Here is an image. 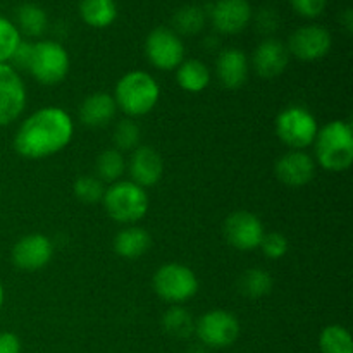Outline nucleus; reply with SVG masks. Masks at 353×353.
<instances>
[{
    "label": "nucleus",
    "instance_id": "obj_32",
    "mask_svg": "<svg viewBox=\"0 0 353 353\" xmlns=\"http://www.w3.org/2000/svg\"><path fill=\"white\" fill-rule=\"evenodd\" d=\"M259 247L262 248V254L265 257L271 259V261H278V259H281L288 252V240L281 233H278V231H272V233L268 234L264 233Z\"/></svg>",
    "mask_w": 353,
    "mask_h": 353
},
{
    "label": "nucleus",
    "instance_id": "obj_31",
    "mask_svg": "<svg viewBox=\"0 0 353 353\" xmlns=\"http://www.w3.org/2000/svg\"><path fill=\"white\" fill-rule=\"evenodd\" d=\"M140 128L137 123L130 119L119 121L114 130V145L116 150H134L140 143Z\"/></svg>",
    "mask_w": 353,
    "mask_h": 353
},
{
    "label": "nucleus",
    "instance_id": "obj_38",
    "mask_svg": "<svg viewBox=\"0 0 353 353\" xmlns=\"http://www.w3.org/2000/svg\"><path fill=\"white\" fill-rule=\"evenodd\" d=\"M2 303H3V288L2 285H0V307H2Z\"/></svg>",
    "mask_w": 353,
    "mask_h": 353
},
{
    "label": "nucleus",
    "instance_id": "obj_6",
    "mask_svg": "<svg viewBox=\"0 0 353 353\" xmlns=\"http://www.w3.org/2000/svg\"><path fill=\"white\" fill-rule=\"evenodd\" d=\"M317 121L305 107L293 105L283 110L276 119V133L293 150L310 147L317 137Z\"/></svg>",
    "mask_w": 353,
    "mask_h": 353
},
{
    "label": "nucleus",
    "instance_id": "obj_36",
    "mask_svg": "<svg viewBox=\"0 0 353 353\" xmlns=\"http://www.w3.org/2000/svg\"><path fill=\"white\" fill-rule=\"evenodd\" d=\"M0 353H21L19 338L9 331L0 333Z\"/></svg>",
    "mask_w": 353,
    "mask_h": 353
},
{
    "label": "nucleus",
    "instance_id": "obj_17",
    "mask_svg": "<svg viewBox=\"0 0 353 353\" xmlns=\"http://www.w3.org/2000/svg\"><path fill=\"white\" fill-rule=\"evenodd\" d=\"M162 172H164V162L155 148L137 147L130 161V174L134 185L141 186H154L161 181Z\"/></svg>",
    "mask_w": 353,
    "mask_h": 353
},
{
    "label": "nucleus",
    "instance_id": "obj_4",
    "mask_svg": "<svg viewBox=\"0 0 353 353\" xmlns=\"http://www.w3.org/2000/svg\"><path fill=\"white\" fill-rule=\"evenodd\" d=\"M103 207L116 223L133 224L143 219L148 210V195L133 181H117L103 193Z\"/></svg>",
    "mask_w": 353,
    "mask_h": 353
},
{
    "label": "nucleus",
    "instance_id": "obj_24",
    "mask_svg": "<svg viewBox=\"0 0 353 353\" xmlns=\"http://www.w3.org/2000/svg\"><path fill=\"white\" fill-rule=\"evenodd\" d=\"M205 12L202 7L196 6H185L181 9L176 10L172 16V26H174L176 34H186V37H193L199 34L205 26Z\"/></svg>",
    "mask_w": 353,
    "mask_h": 353
},
{
    "label": "nucleus",
    "instance_id": "obj_9",
    "mask_svg": "<svg viewBox=\"0 0 353 353\" xmlns=\"http://www.w3.org/2000/svg\"><path fill=\"white\" fill-rule=\"evenodd\" d=\"M195 333L205 347L226 348L240 336V323L228 310H210L196 321Z\"/></svg>",
    "mask_w": 353,
    "mask_h": 353
},
{
    "label": "nucleus",
    "instance_id": "obj_3",
    "mask_svg": "<svg viewBox=\"0 0 353 353\" xmlns=\"http://www.w3.org/2000/svg\"><path fill=\"white\" fill-rule=\"evenodd\" d=\"M161 88L154 76L145 71H131L117 81L114 100L116 105L128 116H145L159 102Z\"/></svg>",
    "mask_w": 353,
    "mask_h": 353
},
{
    "label": "nucleus",
    "instance_id": "obj_8",
    "mask_svg": "<svg viewBox=\"0 0 353 353\" xmlns=\"http://www.w3.org/2000/svg\"><path fill=\"white\" fill-rule=\"evenodd\" d=\"M145 54L152 65L161 71H172L185 61V45L171 28L159 26L148 33Z\"/></svg>",
    "mask_w": 353,
    "mask_h": 353
},
{
    "label": "nucleus",
    "instance_id": "obj_1",
    "mask_svg": "<svg viewBox=\"0 0 353 353\" xmlns=\"http://www.w3.org/2000/svg\"><path fill=\"white\" fill-rule=\"evenodd\" d=\"M72 119L59 107H43L31 114L17 130L14 148L26 159H45L68 147L72 138Z\"/></svg>",
    "mask_w": 353,
    "mask_h": 353
},
{
    "label": "nucleus",
    "instance_id": "obj_22",
    "mask_svg": "<svg viewBox=\"0 0 353 353\" xmlns=\"http://www.w3.org/2000/svg\"><path fill=\"white\" fill-rule=\"evenodd\" d=\"M176 79H178V85L181 86L185 92L199 93L209 86L210 72L202 61L188 59V61H183L181 64L178 65Z\"/></svg>",
    "mask_w": 353,
    "mask_h": 353
},
{
    "label": "nucleus",
    "instance_id": "obj_5",
    "mask_svg": "<svg viewBox=\"0 0 353 353\" xmlns=\"http://www.w3.org/2000/svg\"><path fill=\"white\" fill-rule=\"evenodd\" d=\"M28 72H31V76L41 85H59L64 81L69 72L68 50L57 41H38L33 47V57Z\"/></svg>",
    "mask_w": 353,
    "mask_h": 353
},
{
    "label": "nucleus",
    "instance_id": "obj_30",
    "mask_svg": "<svg viewBox=\"0 0 353 353\" xmlns=\"http://www.w3.org/2000/svg\"><path fill=\"white\" fill-rule=\"evenodd\" d=\"M19 41L21 33L16 24L0 16V64H7V61H10Z\"/></svg>",
    "mask_w": 353,
    "mask_h": 353
},
{
    "label": "nucleus",
    "instance_id": "obj_37",
    "mask_svg": "<svg viewBox=\"0 0 353 353\" xmlns=\"http://www.w3.org/2000/svg\"><path fill=\"white\" fill-rule=\"evenodd\" d=\"M341 23L345 24L347 31H352L353 30V14H352V9L345 10L343 16H341Z\"/></svg>",
    "mask_w": 353,
    "mask_h": 353
},
{
    "label": "nucleus",
    "instance_id": "obj_12",
    "mask_svg": "<svg viewBox=\"0 0 353 353\" xmlns=\"http://www.w3.org/2000/svg\"><path fill=\"white\" fill-rule=\"evenodd\" d=\"M262 236H264V226L255 214L238 210L224 221V238L236 250H255L261 245Z\"/></svg>",
    "mask_w": 353,
    "mask_h": 353
},
{
    "label": "nucleus",
    "instance_id": "obj_13",
    "mask_svg": "<svg viewBox=\"0 0 353 353\" xmlns=\"http://www.w3.org/2000/svg\"><path fill=\"white\" fill-rule=\"evenodd\" d=\"M210 21L223 34H238L250 24L254 12L248 0H217L210 7Z\"/></svg>",
    "mask_w": 353,
    "mask_h": 353
},
{
    "label": "nucleus",
    "instance_id": "obj_29",
    "mask_svg": "<svg viewBox=\"0 0 353 353\" xmlns=\"http://www.w3.org/2000/svg\"><path fill=\"white\" fill-rule=\"evenodd\" d=\"M76 199L81 200L83 203H97L103 199V183L95 176H79L72 185Z\"/></svg>",
    "mask_w": 353,
    "mask_h": 353
},
{
    "label": "nucleus",
    "instance_id": "obj_7",
    "mask_svg": "<svg viewBox=\"0 0 353 353\" xmlns=\"http://www.w3.org/2000/svg\"><path fill=\"white\" fill-rule=\"evenodd\" d=\"M154 290L169 303H185L199 292L195 272L181 264H165L154 276Z\"/></svg>",
    "mask_w": 353,
    "mask_h": 353
},
{
    "label": "nucleus",
    "instance_id": "obj_33",
    "mask_svg": "<svg viewBox=\"0 0 353 353\" xmlns=\"http://www.w3.org/2000/svg\"><path fill=\"white\" fill-rule=\"evenodd\" d=\"M290 3H292V9L299 16L314 19V17H319L326 10L327 0H290Z\"/></svg>",
    "mask_w": 353,
    "mask_h": 353
},
{
    "label": "nucleus",
    "instance_id": "obj_23",
    "mask_svg": "<svg viewBox=\"0 0 353 353\" xmlns=\"http://www.w3.org/2000/svg\"><path fill=\"white\" fill-rule=\"evenodd\" d=\"M16 21L19 33L23 31L28 37H41L47 31L48 16L37 3H23L16 10Z\"/></svg>",
    "mask_w": 353,
    "mask_h": 353
},
{
    "label": "nucleus",
    "instance_id": "obj_19",
    "mask_svg": "<svg viewBox=\"0 0 353 353\" xmlns=\"http://www.w3.org/2000/svg\"><path fill=\"white\" fill-rule=\"evenodd\" d=\"M117 105L112 95L103 92H97L86 97L85 102L79 107V121L86 128H103L116 117Z\"/></svg>",
    "mask_w": 353,
    "mask_h": 353
},
{
    "label": "nucleus",
    "instance_id": "obj_26",
    "mask_svg": "<svg viewBox=\"0 0 353 353\" xmlns=\"http://www.w3.org/2000/svg\"><path fill=\"white\" fill-rule=\"evenodd\" d=\"M162 326H164L165 333L171 336L179 338H188L195 333V323L192 319V314L183 307H172L162 317Z\"/></svg>",
    "mask_w": 353,
    "mask_h": 353
},
{
    "label": "nucleus",
    "instance_id": "obj_28",
    "mask_svg": "<svg viewBox=\"0 0 353 353\" xmlns=\"http://www.w3.org/2000/svg\"><path fill=\"white\" fill-rule=\"evenodd\" d=\"M124 168H126V162H124L123 154L116 148H109V150H103L97 159V178L102 183H114L123 176Z\"/></svg>",
    "mask_w": 353,
    "mask_h": 353
},
{
    "label": "nucleus",
    "instance_id": "obj_20",
    "mask_svg": "<svg viewBox=\"0 0 353 353\" xmlns=\"http://www.w3.org/2000/svg\"><path fill=\"white\" fill-rule=\"evenodd\" d=\"M150 247L152 238L143 228H126V230L119 231V234L114 238V252L119 257L130 259V261L145 255L150 250Z\"/></svg>",
    "mask_w": 353,
    "mask_h": 353
},
{
    "label": "nucleus",
    "instance_id": "obj_27",
    "mask_svg": "<svg viewBox=\"0 0 353 353\" xmlns=\"http://www.w3.org/2000/svg\"><path fill=\"white\" fill-rule=\"evenodd\" d=\"M240 292L248 299H261L272 290V278L265 269H248L240 278Z\"/></svg>",
    "mask_w": 353,
    "mask_h": 353
},
{
    "label": "nucleus",
    "instance_id": "obj_25",
    "mask_svg": "<svg viewBox=\"0 0 353 353\" xmlns=\"http://www.w3.org/2000/svg\"><path fill=\"white\" fill-rule=\"evenodd\" d=\"M321 353H353L352 334L340 324L324 327L319 336Z\"/></svg>",
    "mask_w": 353,
    "mask_h": 353
},
{
    "label": "nucleus",
    "instance_id": "obj_18",
    "mask_svg": "<svg viewBox=\"0 0 353 353\" xmlns=\"http://www.w3.org/2000/svg\"><path fill=\"white\" fill-rule=\"evenodd\" d=\"M216 72L221 85L228 90H236L247 83L248 59L240 48H226L217 55Z\"/></svg>",
    "mask_w": 353,
    "mask_h": 353
},
{
    "label": "nucleus",
    "instance_id": "obj_2",
    "mask_svg": "<svg viewBox=\"0 0 353 353\" xmlns=\"http://www.w3.org/2000/svg\"><path fill=\"white\" fill-rule=\"evenodd\" d=\"M316 143L317 162L333 172L345 171L353 162V130L350 123L331 121L317 131Z\"/></svg>",
    "mask_w": 353,
    "mask_h": 353
},
{
    "label": "nucleus",
    "instance_id": "obj_16",
    "mask_svg": "<svg viewBox=\"0 0 353 353\" xmlns=\"http://www.w3.org/2000/svg\"><path fill=\"white\" fill-rule=\"evenodd\" d=\"M288 61L290 52L288 48L285 47V43L276 40V38H265V40L261 41L259 47L255 48L252 64H254L255 72H257L261 78L272 79L285 72Z\"/></svg>",
    "mask_w": 353,
    "mask_h": 353
},
{
    "label": "nucleus",
    "instance_id": "obj_14",
    "mask_svg": "<svg viewBox=\"0 0 353 353\" xmlns=\"http://www.w3.org/2000/svg\"><path fill=\"white\" fill-rule=\"evenodd\" d=\"M54 248L43 234H28L12 248V262L21 271H38L50 262Z\"/></svg>",
    "mask_w": 353,
    "mask_h": 353
},
{
    "label": "nucleus",
    "instance_id": "obj_35",
    "mask_svg": "<svg viewBox=\"0 0 353 353\" xmlns=\"http://www.w3.org/2000/svg\"><path fill=\"white\" fill-rule=\"evenodd\" d=\"M33 47L34 43H30V41H19L17 48L14 50L12 57H10L14 69H23V71H28V69H30L31 57H33Z\"/></svg>",
    "mask_w": 353,
    "mask_h": 353
},
{
    "label": "nucleus",
    "instance_id": "obj_10",
    "mask_svg": "<svg viewBox=\"0 0 353 353\" xmlns=\"http://www.w3.org/2000/svg\"><path fill=\"white\" fill-rule=\"evenodd\" d=\"M333 45L331 33L319 24H307L292 33L288 40V52L300 61L312 62L326 57Z\"/></svg>",
    "mask_w": 353,
    "mask_h": 353
},
{
    "label": "nucleus",
    "instance_id": "obj_21",
    "mask_svg": "<svg viewBox=\"0 0 353 353\" xmlns=\"http://www.w3.org/2000/svg\"><path fill=\"white\" fill-rule=\"evenodd\" d=\"M79 16L88 26L102 30L117 19L116 0H81Z\"/></svg>",
    "mask_w": 353,
    "mask_h": 353
},
{
    "label": "nucleus",
    "instance_id": "obj_15",
    "mask_svg": "<svg viewBox=\"0 0 353 353\" xmlns=\"http://www.w3.org/2000/svg\"><path fill=\"white\" fill-rule=\"evenodd\" d=\"M276 176L279 181L286 186H299L309 185L316 176V162L309 154L302 150H293L283 155L276 162Z\"/></svg>",
    "mask_w": 353,
    "mask_h": 353
},
{
    "label": "nucleus",
    "instance_id": "obj_34",
    "mask_svg": "<svg viewBox=\"0 0 353 353\" xmlns=\"http://www.w3.org/2000/svg\"><path fill=\"white\" fill-rule=\"evenodd\" d=\"M278 24H279V16L272 7H264L257 12L255 16V28H257L261 33L269 34L272 31L278 30Z\"/></svg>",
    "mask_w": 353,
    "mask_h": 353
},
{
    "label": "nucleus",
    "instance_id": "obj_11",
    "mask_svg": "<svg viewBox=\"0 0 353 353\" xmlns=\"http://www.w3.org/2000/svg\"><path fill=\"white\" fill-rule=\"evenodd\" d=\"M26 107V88L16 69L0 64V128L14 123Z\"/></svg>",
    "mask_w": 353,
    "mask_h": 353
}]
</instances>
